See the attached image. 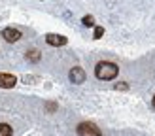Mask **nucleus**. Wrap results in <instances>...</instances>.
<instances>
[{
    "mask_svg": "<svg viewBox=\"0 0 155 136\" xmlns=\"http://www.w3.org/2000/svg\"><path fill=\"white\" fill-rule=\"evenodd\" d=\"M2 36H4L6 42H17L19 38H21V32H19L17 28H4L2 30Z\"/></svg>",
    "mask_w": 155,
    "mask_h": 136,
    "instance_id": "nucleus-6",
    "label": "nucleus"
},
{
    "mask_svg": "<svg viewBox=\"0 0 155 136\" xmlns=\"http://www.w3.org/2000/svg\"><path fill=\"white\" fill-rule=\"evenodd\" d=\"M102 34H104V28H102V27H97V28H95V36H93V38H95V40H98V38H102Z\"/></svg>",
    "mask_w": 155,
    "mask_h": 136,
    "instance_id": "nucleus-9",
    "label": "nucleus"
},
{
    "mask_svg": "<svg viewBox=\"0 0 155 136\" xmlns=\"http://www.w3.org/2000/svg\"><path fill=\"white\" fill-rule=\"evenodd\" d=\"M15 83H17V78L13 74H0V87L2 89H12Z\"/></svg>",
    "mask_w": 155,
    "mask_h": 136,
    "instance_id": "nucleus-3",
    "label": "nucleus"
},
{
    "mask_svg": "<svg viewBox=\"0 0 155 136\" xmlns=\"http://www.w3.org/2000/svg\"><path fill=\"white\" fill-rule=\"evenodd\" d=\"M153 108H155V96H153Z\"/></svg>",
    "mask_w": 155,
    "mask_h": 136,
    "instance_id": "nucleus-11",
    "label": "nucleus"
},
{
    "mask_svg": "<svg viewBox=\"0 0 155 136\" xmlns=\"http://www.w3.org/2000/svg\"><path fill=\"white\" fill-rule=\"evenodd\" d=\"M117 72H119L117 64L110 63V60H102V63H98L97 68H95V74H97L98 79H114L115 76H117Z\"/></svg>",
    "mask_w": 155,
    "mask_h": 136,
    "instance_id": "nucleus-1",
    "label": "nucleus"
},
{
    "mask_svg": "<svg viewBox=\"0 0 155 136\" xmlns=\"http://www.w3.org/2000/svg\"><path fill=\"white\" fill-rule=\"evenodd\" d=\"M70 81L72 83H83L85 81V72H83V68L80 66H76L70 70Z\"/></svg>",
    "mask_w": 155,
    "mask_h": 136,
    "instance_id": "nucleus-4",
    "label": "nucleus"
},
{
    "mask_svg": "<svg viewBox=\"0 0 155 136\" xmlns=\"http://www.w3.org/2000/svg\"><path fill=\"white\" fill-rule=\"evenodd\" d=\"M27 57H28L30 60H32V63H36V60H40V55H38V53H36V51H30V53H28V55H27Z\"/></svg>",
    "mask_w": 155,
    "mask_h": 136,
    "instance_id": "nucleus-10",
    "label": "nucleus"
},
{
    "mask_svg": "<svg viewBox=\"0 0 155 136\" xmlns=\"http://www.w3.org/2000/svg\"><path fill=\"white\" fill-rule=\"evenodd\" d=\"M12 127L6 125V123H0V136H12Z\"/></svg>",
    "mask_w": 155,
    "mask_h": 136,
    "instance_id": "nucleus-7",
    "label": "nucleus"
},
{
    "mask_svg": "<svg viewBox=\"0 0 155 136\" xmlns=\"http://www.w3.org/2000/svg\"><path fill=\"white\" fill-rule=\"evenodd\" d=\"M45 42H48L49 45H57V47H59V45H66V38L64 36H61V34H48V36H45Z\"/></svg>",
    "mask_w": 155,
    "mask_h": 136,
    "instance_id": "nucleus-5",
    "label": "nucleus"
},
{
    "mask_svg": "<svg viewBox=\"0 0 155 136\" xmlns=\"http://www.w3.org/2000/svg\"><path fill=\"white\" fill-rule=\"evenodd\" d=\"M81 23L85 27H93V25H95V19H93V15H85V17L81 19Z\"/></svg>",
    "mask_w": 155,
    "mask_h": 136,
    "instance_id": "nucleus-8",
    "label": "nucleus"
},
{
    "mask_svg": "<svg viewBox=\"0 0 155 136\" xmlns=\"http://www.w3.org/2000/svg\"><path fill=\"white\" fill-rule=\"evenodd\" d=\"M78 134L80 136H100V128L93 123H80L78 125Z\"/></svg>",
    "mask_w": 155,
    "mask_h": 136,
    "instance_id": "nucleus-2",
    "label": "nucleus"
}]
</instances>
